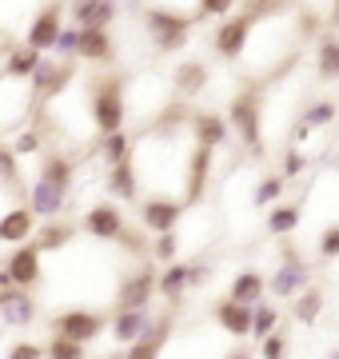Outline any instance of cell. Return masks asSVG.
<instances>
[{
  "mask_svg": "<svg viewBox=\"0 0 339 359\" xmlns=\"http://www.w3.org/2000/svg\"><path fill=\"white\" fill-rule=\"evenodd\" d=\"M319 256H339V224H331V228L319 231Z\"/></svg>",
  "mask_w": 339,
  "mask_h": 359,
  "instance_id": "cell-44",
  "label": "cell"
},
{
  "mask_svg": "<svg viewBox=\"0 0 339 359\" xmlns=\"http://www.w3.org/2000/svg\"><path fill=\"white\" fill-rule=\"evenodd\" d=\"M327 124H335V100H315L312 108L300 116V136L319 132V128H327Z\"/></svg>",
  "mask_w": 339,
  "mask_h": 359,
  "instance_id": "cell-31",
  "label": "cell"
},
{
  "mask_svg": "<svg viewBox=\"0 0 339 359\" xmlns=\"http://www.w3.org/2000/svg\"><path fill=\"white\" fill-rule=\"evenodd\" d=\"M96 148H100V160H104L108 168L124 164L132 156V136L128 132H116V136H104V140H96Z\"/></svg>",
  "mask_w": 339,
  "mask_h": 359,
  "instance_id": "cell-32",
  "label": "cell"
},
{
  "mask_svg": "<svg viewBox=\"0 0 339 359\" xmlns=\"http://www.w3.org/2000/svg\"><path fill=\"white\" fill-rule=\"evenodd\" d=\"M188 292V264H168L164 271H156V295H164V304H180Z\"/></svg>",
  "mask_w": 339,
  "mask_h": 359,
  "instance_id": "cell-25",
  "label": "cell"
},
{
  "mask_svg": "<svg viewBox=\"0 0 339 359\" xmlns=\"http://www.w3.org/2000/svg\"><path fill=\"white\" fill-rule=\"evenodd\" d=\"M172 327H176V316H172V311L156 316L152 327H148V335L136 339V344L124 351V359H160L164 355V347H168V339H172Z\"/></svg>",
  "mask_w": 339,
  "mask_h": 359,
  "instance_id": "cell-16",
  "label": "cell"
},
{
  "mask_svg": "<svg viewBox=\"0 0 339 359\" xmlns=\"http://www.w3.org/2000/svg\"><path fill=\"white\" fill-rule=\"evenodd\" d=\"M152 295H156V264L152 259H144L140 268L124 271L116 280V308H148L152 304Z\"/></svg>",
  "mask_w": 339,
  "mask_h": 359,
  "instance_id": "cell-9",
  "label": "cell"
},
{
  "mask_svg": "<svg viewBox=\"0 0 339 359\" xmlns=\"http://www.w3.org/2000/svg\"><path fill=\"white\" fill-rule=\"evenodd\" d=\"M300 204H279L272 208V216H268V231L272 236H291V231L300 228Z\"/></svg>",
  "mask_w": 339,
  "mask_h": 359,
  "instance_id": "cell-34",
  "label": "cell"
},
{
  "mask_svg": "<svg viewBox=\"0 0 339 359\" xmlns=\"http://www.w3.org/2000/svg\"><path fill=\"white\" fill-rule=\"evenodd\" d=\"M331 359H339V351H331Z\"/></svg>",
  "mask_w": 339,
  "mask_h": 359,
  "instance_id": "cell-48",
  "label": "cell"
},
{
  "mask_svg": "<svg viewBox=\"0 0 339 359\" xmlns=\"http://www.w3.org/2000/svg\"><path fill=\"white\" fill-rule=\"evenodd\" d=\"M152 320L156 316H148V308H116L112 316H108V332H112V339H116L120 347H132L136 339H144L148 335V327H152Z\"/></svg>",
  "mask_w": 339,
  "mask_h": 359,
  "instance_id": "cell-15",
  "label": "cell"
},
{
  "mask_svg": "<svg viewBox=\"0 0 339 359\" xmlns=\"http://www.w3.org/2000/svg\"><path fill=\"white\" fill-rule=\"evenodd\" d=\"M44 132L36 128V124H28L25 132H20V136H16V144H13V156L16 160H20V156H36V152H44Z\"/></svg>",
  "mask_w": 339,
  "mask_h": 359,
  "instance_id": "cell-36",
  "label": "cell"
},
{
  "mask_svg": "<svg viewBox=\"0 0 339 359\" xmlns=\"http://www.w3.org/2000/svg\"><path fill=\"white\" fill-rule=\"evenodd\" d=\"M72 244V224H64V219H53V224H36V240H32V248H36L40 256L44 252H60V248Z\"/></svg>",
  "mask_w": 339,
  "mask_h": 359,
  "instance_id": "cell-28",
  "label": "cell"
},
{
  "mask_svg": "<svg viewBox=\"0 0 339 359\" xmlns=\"http://www.w3.org/2000/svg\"><path fill=\"white\" fill-rule=\"evenodd\" d=\"M208 65L204 60H180V65L172 68V92L180 96V100H192V96H200V92L208 88Z\"/></svg>",
  "mask_w": 339,
  "mask_h": 359,
  "instance_id": "cell-19",
  "label": "cell"
},
{
  "mask_svg": "<svg viewBox=\"0 0 339 359\" xmlns=\"http://www.w3.org/2000/svg\"><path fill=\"white\" fill-rule=\"evenodd\" d=\"M32 231H36V216H32L25 204L8 208V212L0 216V244H28Z\"/></svg>",
  "mask_w": 339,
  "mask_h": 359,
  "instance_id": "cell-20",
  "label": "cell"
},
{
  "mask_svg": "<svg viewBox=\"0 0 339 359\" xmlns=\"http://www.w3.org/2000/svg\"><path fill=\"white\" fill-rule=\"evenodd\" d=\"M223 359H251V355H248V351H228Z\"/></svg>",
  "mask_w": 339,
  "mask_h": 359,
  "instance_id": "cell-46",
  "label": "cell"
},
{
  "mask_svg": "<svg viewBox=\"0 0 339 359\" xmlns=\"http://www.w3.org/2000/svg\"><path fill=\"white\" fill-rule=\"evenodd\" d=\"M212 320H216V327H220L223 335H235V339L251 335V308H240L232 299H220V304L212 308Z\"/></svg>",
  "mask_w": 339,
  "mask_h": 359,
  "instance_id": "cell-22",
  "label": "cell"
},
{
  "mask_svg": "<svg viewBox=\"0 0 339 359\" xmlns=\"http://www.w3.org/2000/svg\"><path fill=\"white\" fill-rule=\"evenodd\" d=\"M36 180L53 184V188H60V192L68 196V192H72V180H76V164H72V160H68L64 152H44Z\"/></svg>",
  "mask_w": 339,
  "mask_h": 359,
  "instance_id": "cell-23",
  "label": "cell"
},
{
  "mask_svg": "<svg viewBox=\"0 0 339 359\" xmlns=\"http://www.w3.org/2000/svg\"><path fill=\"white\" fill-rule=\"evenodd\" d=\"M319 311H324V292H319V287H307V292H300L291 299V316L300 323H315Z\"/></svg>",
  "mask_w": 339,
  "mask_h": 359,
  "instance_id": "cell-33",
  "label": "cell"
},
{
  "mask_svg": "<svg viewBox=\"0 0 339 359\" xmlns=\"http://www.w3.org/2000/svg\"><path fill=\"white\" fill-rule=\"evenodd\" d=\"M60 28H64V4H44V8H36L32 20H28V28H25V48L40 52V56L53 52Z\"/></svg>",
  "mask_w": 339,
  "mask_h": 359,
  "instance_id": "cell-11",
  "label": "cell"
},
{
  "mask_svg": "<svg viewBox=\"0 0 339 359\" xmlns=\"http://www.w3.org/2000/svg\"><path fill=\"white\" fill-rule=\"evenodd\" d=\"M223 120H228V128L244 140L248 152H260L263 156V100H260V88L235 92Z\"/></svg>",
  "mask_w": 339,
  "mask_h": 359,
  "instance_id": "cell-3",
  "label": "cell"
},
{
  "mask_svg": "<svg viewBox=\"0 0 339 359\" xmlns=\"http://www.w3.org/2000/svg\"><path fill=\"white\" fill-rule=\"evenodd\" d=\"M53 52H56V60H72V56L80 52V28H72V25L60 28V36H56Z\"/></svg>",
  "mask_w": 339,
  "mask_h": 359,
  "instance_id": "cell-38",
  "label": "cell"
},
{
  "mask_svg": "<svg viewBox=\"0 0 339 359\" xmlns=\"http://www.w3.org/2000/svg\"><path fill=\"white\" fill-rule=\"evenodd\" d=\"M260 13H263V4H240L235 16H228V20L216 25V32H212V52L220 60H240L244 48H248V36H251V28H256V20H260Z\"/></svg>",
  "mask_w": 339,
  "mask_h": 359,
  "instance_id": "cell-4",
  "label": "cell"
},
{
  "mask_svg": "<svg viewBox=\"0 0 339 359\" xmlns=\"http://www.w3.org/2000/svg\"><path fill=\"white\" fill-rule=\"evenodd\" d=\"M44 359H88V347H80V344H72V339L53 335V339L44 344Z\"/></svg>",
  "mask_w": 339,
  "mask_h": 359,
  "instance_id": "cell-37",
  "label": "cell"
},
{
  "mask_svg": "<svg viewBox=\"0 0 339 359\" xmlns=\"http://www.w3.org/2000/svg\"><path fill=\"white\" fill-rule=\"evenodd\" d=\"M200 25V4H148L144 8V32L156 52H180Z\"/></svg>",
  "mask_w": 339,
  "mask_h": 359,
  "instance_id": "cell-2",
  "label": "cell"
},
{
  "mask_svg": "<svg viewBox=\"0 0 339 359\" xmlns=\"http://www.w3.org/2000/svg\"><path fill=\"white\" fill-rule=\"evenodd\" d=\"M108 188H112V196L116 200H140V180H136V168H132V156L124 160V164L108 168Z\"/></svg>",
  "mask_w": 339,
  "mask_h": 359,
  "instance_id": "cell-27",
  "label": "cell"
},
{
  "mask_svg": "<svg viewBox=\"0 0 339 359\" xmlns=\"http://www.w3.org/2000/svg\"><path fill=\"white\" fill-rule=\"evenodd\" d=\"M36 320H40L36 295L13 287L8 271L0 268V323H4V327H32Z\"/></svg>",
  "mask_w": 339,
  "mask_h": 359,
  "instance_id": "cell-7",
  "label": "cell"
},
{
  "mask_svg": "<svg viewBox=\"0 0 339 359\" xmlns=\"http://www.w3.org/2000/svg\"><path fill=\"white\" fill-rule=\"evenodd\" d=\"M32 112H36V100H32L28 80H13L0 72V132L28 128Z\"/></svg>",
  "mask_w": 339,
  "mask_h": 359,
  "instance_id": "cell-6",
  "label": "cell"
},
{
  "mask_svg": "<svg viewBox=\"0 0 339 359\" xmlns=\"http://www.w3.org/2000/svg\"><path fill=\"white\" fill-rule=\"evenodd\" d=\"M4 271H8L13 287H20V292H36L40 283H44V256H40L36 248H32V240H28V244H20L13 256H8Z\"/></svg>",
  "mask_w": 339,
  "mask_h": 359,
  "instance_id": "cell-12",
  "label": "cell"
},
{
  "mask_svg": "<svg viewBox=\"0 0 339 359\" xmlns=\"http://www.w3.org/2000/svg\"><path fill=\"white\" fill-rule=\"evenodd\" d=\"M4 359H44V344H36V339H20V344L8 347V355Z\"/></svg>",
  "mask_w": 339,
  "mask_h": 359,
  "instance_id": "cell-42",
  "label": "cell"
},
{
  "mask_svg": "<svg viewBox=\"0 0 339 359\" xmlns=\"http://www.w3.org/2000/svg\"><path fill=\"white\" fill-rule=\"evenodd\" d=\"M184 219V200L180 196H148L140 200V228L148 236H168L180 228Z\"/></svg>",
  "mask_w": 339,
  "mask_h": 359,
  "instance_id": "cell-10",
  "label": "cell"
},
{
  "mask_svg": "<svg viewBox=\"0 0 339 359\" xmlns=\"http://www.w3.org/2000/svg\"><path fill=\"white\" fill-rule=\"evenodd\" d=\"M25 208L36 216V224H53L56 216H64L68 208V196L53 184H44V180H32L25 188Z\"/></svg>",
  "mask_w": 339,
  "mask_h": 359,
  "instance_id": "cell-14",
  "label": "cell"
},
{
  "mask_svg": "<svg viewBox=\"0 0 339 359\" xmlns=\"http://www.w3.org/2000/svg\"><path fill=\"white\" fill-rule=\"evenodd\" d=\"M315 76L319 80H339V36L324 32L315 40Z\"/></svg>",
  "mask_w": 339,
  "mask_h": 359,
  "instance_id": "cell-26",
  "label": "cell"
},
{
  "mask_svg": "<svg viewBox=\"0 0 339 359\" xmlns=\"http://www.w3.org/2000/svg\"><path fill=\"white\" fill-rule=\"evenodd\" d=\"M104 359H124V355H104Z\"/></svg>",
  "mask_w": 339,
  "mask_h": 359,
  "instance_id": "cell-47",
  "label": "cell"
},
{
  "mask_svg": "<svg viewBox=\"0 0 339 359\" xmlns=\"http://www.w3.org/2000/svg\"><path fill=\"white\" fill-rule=\"evenodd\" d=\"M64 16L72 20V28H104L112 32V20L120 16V4H68Z\"/></svg>",
  "mask_w": 339,
  "mask_h": 359,
  "instance_id": "cell-21",
  "label": "cell"
},
{
  "mask_svg": "<svg viewBox=\"0 0 339 359\" xmlns=\"http://www.w3.org/2000/svg\"><path fill=\"white\" fill-rule=\"evenodd\" d=\"M228 136H232V128H228V120L220 112H192V144L196 148L216 152V148L228 144Z\"/></svg>",
  "mask_w": 339,
  "mask_h": 359,
  "instance_id": "cell-18",
  "label": "cell"
},
{
  "mask_svg": "<svg viewBox=\"0 0 339 359\" xmlns=\"http://www.w3.org/2000/svg\"><path fill=\"white\" fill-rule=\"evenodd\" d=\"M275 327H279V308H272V304H256V308H251V335L263 344L268 335H275Z\"/></svg>",
  "mask_w": 339,
  "mask_h": 359,
  "instance_id": "cell-35",
  "label": "cell"
},
{
  "mask_svg": "<svg viewBox=\"0 0 339 359\" xmlns=\"http://www.w3.org/2000/svg\"><path fill=\"white\" fill-rule=\"evenodd\" d=\"M260 359H287V339H284V335H279V332L268 335V339L260 344Z\"/></svg>",
  "mask_w": 339,
  "mask_h": 359,
  "instance_id": "cell-43",
  "label": "cell"
},
{
  "mask_svg": "<svg viewBox=\"0 0 339 359\" xmlns=\"http://www.w3.org/2000/svg\"><path fill=\"white\" fill-rule=\"evenodd\" d=\"M303 168H307V156H303L300 148H287V152H284V172H279V180L303 176Z\"/></svg>",
  "mask_w": 339,
  "mask_h": 359,
  "instance_id": "cell-40",
  "label": "cell"
},
{
  "mask_svg": "<svg viewBox=\"0 0 339 359\" xmlns=\"http://www.w3.org/2000/svg\"><path fill=\"white\" fill-rule=\"evenodd\" d=\"M80 228L88 231L92 240H100V244H116L124 236V228H128V219H124V212L116 204H92L84 212V219H80Z\"/></svg>",
  "mask_w": 339,
  "mask_h": 359,
  "instance_id": "cell-13",
  "label": "cell"
},
{
  "mask_svg": "<svg viewBox=\"0 0 339 359\" xmlns=\"http://www.w3.org/2000/svg\"><path fill=\"white\" fill-rule=\"evenodd\" d=\"M279 196H284V180H279V176H263L260 184H256L251 200H256V204H275Z\"/></svg>",
  "mask_w": 339,
  "mask_h": 359,
  "instance_id": "cell-39",
  "label": "cell"
},
{
  "mask_svg": "<svg viewBox=\"0 0 339 359\" xmlns=\"http://www.w3.org/2000/svg\"><path fill=\"white\" fill-rule=\"evenodd\" d=\"M80 60H88L96 68H112L116 65V44H112V32L104 28H80Z\"/></svg>",
  "mask_w": 339,
  "mask_h": 359,
  "instance_id": "cell-17",
  "label": "cell"
},
{
  "mask_svg": "<svg viewBox=\"0 0 339 359\" xmlns=\"http://www.w3.org/2000/svg\"><path fill=\"white\" fill-rule=\"evenodd\" d=\"M235 0H200V20L204 16H220V20H228V16H235Z\"/></svg>",
  "mask_w": 339,
  "mask_h": 359,
  "instance_id": "cell-41",
  "label": "cell"
},
{
  "mask_svg": "<svg viewBox=\"0 0 339 359\" xmlns=\"http://www.w3.org/2000/svg\"><path fill=\"white\" fill-rule=\"evenodd\" d=\"M104 332H108V316H104V311L68 308V311H56V316H53V335L72 339V344H80V347L96 344Z\"/></svg>",
  "mask_w": 339,
  "mask_h": 359,
  "instance_id": "cell-5",
  "label": "cell"
},
{
  "mask_svg": "<svg viewBox=\"0 0 339 359\" xmlns=\"http://www.w3.org/2000/svg\"><path fill=\"white\" fill-rule=\"evenodd\" d=\"M208 280H212V264H188V287L196 292V287H208Z\"/></svg>",
  "mask_w": 339,
  "mask_h": 359,
  "instance_id": "cell-45",
  "label": "cell"
},
{
  "mask_svg": "<svg viewBox=\"0 0 339 359\" xmlns=\"http://www.w3.org/2000/svg\"><path fill=\"white\" fill-rule=\"evenodd\" d=\"M263 292H268V280H263L260 271H240V276L232 280L228 299L240 304V308H256V304H263Z\"/></svg>",
  "mask_w": 339,
  "mask_h": 359,
  "instance_id": "cell-24",
  "label": "cell"
},
{
  "mask_svg": "<svg viewBox=\"0 0 339 359\" xmlns=\"http://www.w3.org/2000/svg\"><path fill=\"white\" fill-rule=\"evenodd\" d=\"M40 65V52L25 48V44H13V52L4 56V76H13V80H28L32 72H36Z\"/></svg>",
  "mask_w": 339,
  "mask_h": 359,
  "instance_id": "cell-29",
  "label": "cell"
},
{
  "mask_svg": "<svg viewBox=\"0 0 339 359\" xmlns=\"http://www.w3.org/2000/svg\"><path fill=\"white\" fill-rule=\"evenodd\" d=\"M124 88H128V76L124 72H100V76L88 84V124L96 132V140L104 136H116L128 124V100H124Z\"/></svg>",
  "mask_w": 339,
  "mask_h": 359,
  "instance_id": "cell-1",
  "label": "cell"
},
{
  "mask_svg": "<svg viewBox=\"0 0 339 359\" xmlns=\"http://www.w3.org/2000/svg\"><path fill=\"white\" fill-rule=\"evenodd\" d=\"M307 280H312V268L300 259V252L291 244L279 248V268L268 280V292H275L279 299H296L300 292H307Z\"/></svg>",
  "mask_w": 339,
  "mask_h": 359,
  "instance_id": "cell-8",
  "label": "cell"
},
{
  "mask_svg": "<svg viewBox=\"0 0 339 359\" xmlns=\"http://www.w3.org/2000/svg\"><path fill=\"white\" fill-rule=\"evenodd\" d=\"M180 252H184V244H180V231H168V236H152V244H148V259L152 264H180Z\"/></svg>",
  "mask_w": 339,
  "mask_h": 359,
  "instance_id": "cell-30",
  "label": "cell"
}]
</instances>
